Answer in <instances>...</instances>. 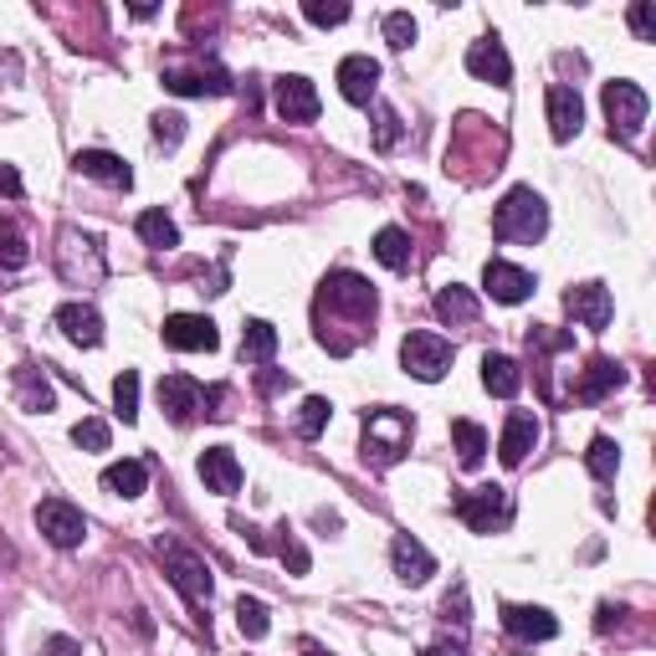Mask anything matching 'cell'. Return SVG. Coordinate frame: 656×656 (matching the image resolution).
Returning <instances> with one entry per match:
<instances>
[{
	"label": "cell",
	"instance_id": "cell-20",
	"mask_svg": "<svg viewBox=\"0 0 656 656\" xmlns=\"http://www.w3.org/2000/svg\"><path fill=\"white\" fill-rule=\"evenodd\" d=\"M483 287L497 297V303H523L534 293V272L513 268V262H487L483 268Z\"/></svg>",
	"mask_w": 656,
	"mask_h": 656
},
{
	"label": "cell",
	"instance_id": "cell-6",
	"mask_svg": "<svg viewBox=\"0 0 656 656\" xmlns=\"http://www.w3.org/2000/svg\"><path fill=\"white\" fill-rule=\"evenodd\" d=\"M601 103H605V119H610V134H620V139L642 134L646 113H652V103H646V93L636 82H605Z\"/></svg>",
	"mask_w": 656,
	"mask_h": 656
},
{
	"label": "cell",
	"instance_id": "cell-23",
	"mask_svg": "<svg viewBox=\"0 0 656 656\" xmlns=\"http://www.w3.org/2000/svg\"><path fill=\"white\" fill-rule=\"evenodd\" d=\"M57 329H62L72 344H82V349L103 344V319H98V309H88V303H68V309H57Z\"/></svg>",
	"mask_w": 656,
	"mask_h": 656
},
{
	"label": "cell",
	"instance_id": "cell-48",
	"mask_svg": "<svg viewBox=\"0 0 656 656\" xmlns=\"http://www.w3.org/2000/svg\"><path fill=\"white\" fill-rule=\"evenodd\" d=\"M426 656H467V646H446V642H436V646H426Z\"/></svg>",
	"mask_w": 656,
	"mask_h": 656
},
{
	"label": "cell",
	"instance_id": "cell-27",
	"mask_svg": "<svg viewBox=\"0 0 656 656\" xmlns=\"http://www.w3.org/2000/svg\"><path fill=\"white\" fill-rule=\"evenodd\" d=\"M16 395H21V411H52L57 405L52 385H47V375H41L37 364H21V370H16Z\"/></svg>",
	"mask_w": 656,
	"mask_h": 656
},
{
	"label": "cell",
	"instance_id": "cell-38",
	"mask_svg": "<svg viewBox=\"0 0 656 656\" xmlns=\"http://www.w3.org/2000/svg\"><path fill=\"white\" fill-rule=\"evenodd\" d=\"M277 534H282V538H277V544H272V549H277V559L287 564L293 575H309V549H303V544H297V538L287 534V523H282Z\"/></svg>",
	"mask_w": 656,
	"mask_h": 656
},
{
	"label": "cell",
	"instance_id": "cell-12",
	"mask_svg": "<svg viewBox=\"0 0 656 656\" xmlns=\"http://www.w3.org/2000/svg\"><path fill=\"white\" fill-rule=\"evenodd\" d=\"M390 564H395V579H401V585H426V579L436 575V559H431V549L415 534H395Z\"/></svg>",
	"mask_w": 656,
	"mask_h": 656
},
{
	"label": "cell",
	"instance_id": "cell-2",
	"mask_svg": "<svg viewBox=\"0 0 656 656\" xmlns=\"http://www.w3.org/2000/svg\"><path fill=\"white\" fill-rule=\"evenodd\" d=\"M364 462L370 467H395V462H405V452H411V436H415V426H411V415L405 411H370L364 415Z\"/></svg>",
	"mask_w": 656,
	"mask_h": 656
},
{
	"label": "cell",
	"instance_id": "cell-32",
	"mask_svg": "<svg viewBox=\"0 0 656 656\" xmlns=\"http://www.w3.org/2000/svg\"><path fill=\"white\" fill-rule=\"evenodd\" d=\"M375 256L385 262L390 272H405V268H411V236H405L401 226H385L375 236Z\"/></svg>",
	"mask_w": 656,
	"mask_h": 656
},
{
	"label": "cell",
	"instance_id": "cell-33",
	"mask_svg": "<svg viewBox=\"0 0 656 656\" xmlns=\"http://www.w3.org/2000/svg\"><path fill=\"white\" fill-rule=\"evenodd\" d=\"M585 467L601 477V483H616V472H620V446L610 442V436H595L585 452Z\"/></svg>",
	"mask_w": 656,
	"mask_h": 656
},
{
	"label": "cell",
	"instance_id": "cell-14",
	"mask_svg": "<svg viewBox=\"0 0 656 656\" xmlns=\"http://www.w3.org/2000/svg\"><path fill=\"white\" fill-rule=\"evenodd\" d=\"M195 472H201V483L211 487V493H221V497H231L236 487H242V462H236L231 446H205L201 462H195Z\"/></svg>",
	"mask_w": 656,
	"mask_h": 656
},
{
	"label": "cell",
	"instance_id": "cell-17",
	"mask_svg": "<svg viewBox=\"0 0 656 656\" xmlns=\"http://www.w3.org/2000/svg\"><path fill=\"white\" fill-rule=\"evenodd\" d=\"M549 134L559 139V144H569V139L579 134V123H585V103H579L575 88H564V82H554L549 88Z\"/></svg>",
	"mask_w": 656,
	"mask_h": 656
},
{
	"label": "cell",
	"instance_id": "cell-10",
	"mask_svg": "<svg viewBox=\"0 0 656 656\" xmlns=\"http://www.w3.org/2000/svg\"><path fill=\"white\" fill-rule=\"evenodd\" d=\"M272 103H277L282 123H313L319 119V88H313L309 78H297V72L272 82Z\"/></svg>",
	"mask_w": 656,
	"mask_h": 656
},
{
	"label": "cell",
	"instance_id": "cell-50",
	"mask_svg": "<svg viewBox=\"0 0 656 656\" xmlns=\"http://www.w3.org/2000/svg\"><path fill=\"white\" fill-rule=\"evenodd\" d=\"M303 652H309V656H329V652H319V646H303Z\"/></svg>",
	"mask_w": 656,
	"mask_h": 656
},
{
	"label": "cell",
	"instance_id": "cell-25",
	"mask_svg": "<svg viewBox=\"0 0 656 656\" xmlns=\"http://www.w3.org/2000/svg\"><path fill=\"white\" fill-rule=\"evenodd\" d=\"M483 385L487 395H497V401H513L523 390V370L508 360V354H483Z\"/></svg>",
	"mask_w": 656,
	"mask_h": 656
},
{
	"label": "cell",
	"instance_id": "cell-34",
	"mask_svg": "<svg viewBox=\"0 0 656 656\" xmlns=\"http://www.w3.org/2000/svg\"><path fill=\"white\" fill-rule=\"evenodd\" d=\"M236 626H242V636L246 642H262V636H268V605L262 601H252V595H242V601H236Z\"/></svg>",
	"mask_w": 656,
	"mask_h": 656
},
{
	"label": "cell",
	"instance_id": "cell-49",
	"mask_svg": "<svg viewBox=\"0 0 656 656\" xmlns=\"http://www.w3.org/2000/svg\"><path fill=\"white\" fill-rule=\"evenodd\" d=\"M282 385H293V380H287V375H262V395H277Z\"/></svg>",
	"mask_w": 656,
	"mask_h": 656
},
{
	"label": "cell",
	"instance_id": "cell-22",
	"mask_svg": "<svg viewBox=\"0 0 656 656\" xmlns=\"http://www.w3.org/2000/svg\"><path fill=\"white\" fill-rule=\"evenodd\" d=\"M72 164H78V174H88V180H103V185H113V190L134 185V170H129L119 154H108V149H82Z\"/></svg>",
	"mask_w": 656,
	"mask_h": 656
},
{
	"label": "cell",
	"instance_id": "cell-46",
	"mask_svg": "<svg viewBox=\"0 0 656 656\" xmlns=\"http://www.w3.org/2000/svg\"><path fill=\"white\" fill-rule=\"evenodd\" d=\"M41 656H82V646L72 636H52V642L41 646Z\"/></svg>",
	"mask_w": 656,
	"mask_h": 656
},
{
	"label": "cell",
	"instance_id": "cell-35",
	"mask_svg": "<svg viewBox=\"0 0 656 656\" xmlns=\"http://www.w3.org/2000/svg\"><path fill=\"white\" fill-rule=\"evenodd\" d=\"M329 415H334V405L323 401V395H309V401H303V411H297V436H303V442L323 436V426H329Z\"/></svg>",
	"mask_w": 656,
	"mask_h": 656
},
{
	"label": "cell",
	"instance_id": "cell-16",
	"mask_svg": "<svg viewBox=\"0 0 656 656\" xmlns=\"http://www.w3.org/2000/svg\"><path fill=\"white\" fill-rule=\"evenodd\" d=\"M164 88L170 93H180V98H221V93H231V78L221 68H170L164 72Z\"/></svg>",
	"mask_w": 656,
	"mask_h": 656
},
{
	"label": "cell",
	"instance_id": "cell-39",
	"mask_svg": "<svg viewBox=\"0 0 656 656\" xmlns=\"http://www.w3.org/2000/svg\"><path fill=\"white\" fill-rule=\"evenodd\" d=\"M303 16H309L313 27H339V21H349V6L344 0H309Z\"/></svg>",
	"mask_w": 656,
	"mask_h": 656
},
{
	"label": "cell",
	"instance_id": "cell-11",
	"mask_svg": "<svg viewBox=\"0 0 656 656\" xmlns=\"http://www.w3.org/2000/svg\"><path fill=\"white\" fill-rule=\"evenodd\" d=\"M564 309H569L575 323H585V329L601 334L605 323H610V313H616V303H610V287H605V282H579V287L564 293Z\"/></svg>",
	"mask_w": 656,
	"mask_h": 656
},
{
	"label": "cell",
	"instance_id": "cell-40",
	"mask_svg": "<svg viewBox=\"0 0 656 656\" xmlns=\"http://www.w3.org/2000/svg\"><path fill=\"white\" fill-rule=\"evenodd\" d=\"M385 41L395 47V52H405L415 41V21H411V11H390L385 16Z\"/></svg>",
	"mask_w": 656,
	"mask_h": 656
},
{
	"label": "cell",
	"instance_id": "cell-30",
	"mask_svg": "<svg viewBox=\"0 0 656 656\" xmlns=\"http://www.w3.org/2000/svg\"><path fill=\"white\" fill-rule=\"evenodd\" d=\"M452 446H456V462L462 467H477L487 456V431L477 421H452Z\"/></svg>",
	"mask_w": 656,
	"mask_h": 656
},
{
	"label": "cell",
	"instance_id": "cell-37",
	"mask_svg": "<svg viewBox=\"0 0 656 656\" xmlns=\"http://www.w3.org/2000/svg\"><path fill=\"white\" fill-rule=\"evenodd\" d=\"M72 442H78L82 452H108V421H98V415H82L78 426H72Z\"/></svg>",
	"mask_w": 656,
	"mask_h": 656
},
{
	"label": "cell",
	"instance_id": "cell-7",
	"mask_svg": "<svg viewBox=\"0 0 656 656\" xmlns=\"http://www.w3.org/2000/svg\"><path fill=\"white\" fill-rule=\"evenodd\" d=\"M37 528H41L47 544H57V549H78L82 538H88V518L72 508L68 497H41L37 503Z\"/></svg>",
	"mask_w": 656,
	"mask_h": 656
},
{
	"label": "cell",
	"instance_id": "cell-15",
	"mask_svg": "<svg viewBox=\"0 0 656 656\" xmlns=\"http://www.w3.org/2000/svg\"><path fill=\"white\" fill-rule=\"evenodd\" d=\"M467 72H472V78H483V82H493V88H508V82H513V62H508V52H503V41H497V37L472 41V47H467Z\"/></svg>",
	"mask_w": 656,
	"mask_h": 656
},
{
	"label": "cell",
	"instance_id": "cell-41",
	"mask_svg": "<svg viewBox=\"0 0 656 656\" xmlns=\"http://www.w3.org/2000/svg\"><path fill=\"white\" fill-rule=\"evenodd\" d=\"M27 242H21V236H16L11 226H6V221H0V262H6V268H27Z\"/></svg>",
	"mask_w": 656,
	"mask_h": 656
},
{
	"label": "cell",
	"instance_id": "cell-21",
	"mask_svg": "<svg viewBox=\"0 0 656 656\" xmlns=\"http://www.w3.org/2000/svg\"><path fill=\"white\" fill-rule=\"evenodd\" d=\"M626 385V370H620L616 360H589V370L579 375V385H575V401L579 405H601L610 390H620Z\"/></svg>",
	"mask_w": 656,
	"mask_h": 656
},
{
	"label": "cell",
	"instance_id": "cell-5",
	"mask_svg": "<svg viewBox=\"0 0 656 656\" xmlns=\"http://www.w3.org/2000/svg\"><path fill=\"white\" fill-rule=\"evenodd\" d=\"M452 354L456 349L446 344L442 334H431V329H415V334H405V344H401V364L415 380H426V385H436V380L452 370Z\"/></svg>",
	"mask_w": 656,
	"mask_h": 656
},
{
	"label": "cell",
	"instance_id": "cell-24",
	"mask_svg": "<svg viewBox=\"0 0 656 656\" xmlns=\"http://www.w3.org/2000/svg\"><path fill=\"white\" fill-rule=\"evenodd\" d=\"M534 442H538V421L528 411H513L508 426H503V442H497V452H503V462H508V467H518L523 456L534 452Z\"/></svg>",
	"mask_w": 656,
	"mask_h": 656
},
{
	"label": "cell",
	"instance_id": "cell-8",
	"mask_svg": "<svg viewBox=\"0 0 656 656\" xmlns=\"http://www.w3.org/2000/svg\"><path fill=\"white\" fill-rule=\"evenodd\" d=\"M456 518L467 523L472 534H493L513 518V503L503 487H477V493H462L456 497Z\"/></svg>",
	"mask_w": 656,
	"mask_h": 656
},
{
	"label": "cell",
	"instance_id": "cell-18",
	"mask_svg": "<svg viewBox=\"0 0 656 656\" xmlns=\"http://www.w3.org/2000/svg\"><path fill=\"white\" fill-rule=\"evenodd\" d=\"M503 630L518 636V642H549L559 620L544 610V605H503Z\"/></svg>",
	"mask_w": 656,
	"mask_h": 656
},
{
	"label": "cell",
	"instance_id": "cell-28",
	"mask_svg": "<svg viewBox=\"0 0 656 656\" xmlns=\"http://www.w3.org/2000/svg\"><path fill=\"white\" fill-rule=\"evenodd\" d=\"M436 319L442 323H452V329H462V323H477V297L467 293V287H442L436 293Z\"/></svg>",
	"mask_w": 656,
	"mask_h": 656
},
{
	"label": "cell",
	"instance_id": "cell-13",
	"mask_svg": "<svg viewBox=\"0 0 656 656\" xmlns=\"http://www.w3.org/2000/svg\"><path fill=\"white\" fill-rule=\"evenodd\" d=\"M339 93L349 98V103H370V98L380 93V62L375 57H364V52H354V57H344L339 62Z\"/></svg>",
	"mask_w": 656,
	"mask_h": 656
},
{
	"label": "cell",
	"instance_id": "cell-9",
	"mask_svg": "<svg viewBox=\"0 0 656 656\" xmlns=\"http://www.w3.org/2000/svg\"><path fill=\"white\" fill-rule=\"evenodd\" d=\"M160 334H164V344L180 349V354H211V349L221 344V334H215V323L205 319V313H170Z\"/></svg>",
	"mask_w": 656,
	"mask_h": 656
},
{
	"label": "cell",
	"instance_id": "cell-36",
	"mask_svg": "<svg viewBox=\"0 0 656 656\" xmlns=\"http://www.w3.org/2000/svg\"><path fill=\"white\" fill-rule=\"evenodd\" d=\"M113 405H119L123 426H134V421H139V375H134V370H123V375L113 380Z\"/></svg>",
	"mask_w": 656,
	"mask_h": 656
},
{
	"label": "cell",
	"instance_id": "cell-42",
	"mask_svg": "<svg viewBox=\"0 0 656 656\" xmlns=\"http://www.w3.org/2000/svg\"><path fill=\"white\" fill-rule=\"evenodd\" d=\"M180 139H185V119L180 113H154V144L174 149Z\"/></svg>",
	"mask_w": 656,
	"mask_h": 656
},
{
	"label": "cell",
	"instance_id": "cell-47",
	"mask_svg": "<svg viewBox=\"0 0 656 656\" xmlns=\"http://www.w3.org/2000/svg\"><path fill=\"white\" fill-rule=\"evenodd\" d=\"M0 195L21 201V174H16V164H0Z\"/></svg>",
	"mask_w": 656,
	"mask_h": 656
},
{
	"label": "cell",
	"instance_id": "cell-44",
	"mask_svg": "<svg viewBox=\"0 0 656 656\" xmlns=\"http://www.w3.org/2000/svg\"><path fill=\"white\" fill-rule=\"evenodd\" d=\"M630 31L642 41H656V11H652V0H636L630 6Z\"/></svg>",
	"mask_w": 656,
	"mask_h": 656
},
{
	"label": "cell",
	"instance_id": "cell-4",
	"mask_svg": "<svg viewBox=\"0 0 656 656\" xmlns=\"http://www.w3.org/2000/svg\"><path fill=\"white\" fill-rule=\"evenodd\" d=\"M154 549H160L164 569H170V579H174V589H180V595H185L195 610H201V605H211V569H205L201 554L185 549V544H174V538H160Z\"/></svg>",
	"mask_w": 656,
	"mask_h": 656
},
{
	"label": "cell",
	"instance_id": "cell-26",
	"mask_svg": "<svg viewBox=\"0 0 656 656\" xmlns=\"http://www.w3.org/2000/svg\"><path fill=\"white\" fill-rule=\"evenodd\" d=\"M103 487L113 497H139L149 487V467L139 462V456H129V462H113V467L103 472Z\"/></svg>",
	"mask_w": 656,
	"mask_h": 656
},
{
	"label": "cell",
	"instance_id": "cell-29",
	"mask_svg": "<svg viewBox=\"0 0 656 656\" xmlns=\"http://www.w3.org/2000/svg\"><path fill=\"white\" fill-rule=\"evenodd\" d=\"M272 354H277V329H272L268 319H252L242 329V360L246 364H272Z\"/></svg>",
	"mask_w": 656,
	"mask_h": 656
},
{
	"label": "cell",
	"instance_id": "cell-3",
	"mask_svg": "<svg viewBox=\"0 0 656 656\" xmlns=\"http://www.w3.org/2000/svg\"><path fill=\"white\" fill-rule=\"evenodd\" d=\"M334 313V319H349V323H370L375 319V287L360 277V272H329L319 287V319Z\"/></svg>",
	"mask_w": 656,
	"mask_h": 656
},
{
	"label": "cell",
	"instance_id": "cell-43",
	"mask_svg": "<svg viewBox=\"0 0 656 656\" xmlns=\"http://www.w3.org/2000/svg\"><path fill=\"white\" fill-rule=\"evenodd\" d=\"M575 344V334H554V329H528V349L534 354H559V349Z\"/></svg>",
	"mask_w": 656,
	"mask_h": 656
},
{
	"label": "cell",
	"instance_id": "cell-19",
	"mask_svg": "<svg viewBox=\"0 0 656 656\" xmlns=\"http://www.w3.org/2000/svg\"><path fill=\"white\" fill-rule=\"evenodd\" d=\"M160 405L170 411L174 426H190L195 415H201V385L190 375H164L160 380Z\"/></svg>",
	"mask_w": 656,
	"mask_h": 656
},
{
	"label": "cell",
	"instance_id": "cell-1",
	"mask_svg": "<svg viewBox=\"0 0 656 656\" xmlns=\"http://www.w3.org/2000/svg\"><path fill=\"white\" fill-rule=\"evenodd\" d=\"M549 231V205L544 195L528 185H513L493 211V236L497 242H513V246H534L538 236Z\"/></svg>",
	"mask_w": 656,
	"mask_h": 656
},
{
	"label": "cell",
	"instance_id": "cell-31",
	"mask_svg": "<svg viewBox=\"0 0 656 656\" xmlns=\"http://www.w3.org/2000/svg\"><path fill=\"white\" fill-rule=\"evenodd\" d=\"M139 236H144V246H154V252L180 246V226H174L164 211H144V215H139Z\"/></svg>",
	"mask_w": 656,
	"mask_h": 656
},
{
	"label": "cell",
	"instance_id": "cell-45",
	"mask_svg": "<svg viewBox=\"0 0 656 656\" xmlns=\"http://www.w3.org/2000/svg\"><path fill=\"white\" fill-rule=\"evenodd\" d=\"M395 139H401V119H395V108H380L375 113V144L390 149Z\"/></svg>",
	"mask_w": 656,
	"mask_h": 656
}]
</instances>
